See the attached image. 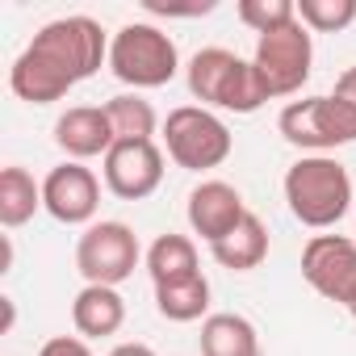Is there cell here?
Segmentation results:
<instances>
[{"label":"cell","mask_w":356,"mask_h":356,"mask_svg":"<svg viewBox=\"0 0 356 356\" xmlns=\"http://www.w3.org/2000/svg\"><path fill=\"white\" fill-rule=\"evenodd\" d=\"M348 310H352V318H356V298H352V306H348Z\"/></svg>","instance_id":"27"},{"label":"cell","mask_w":356,"mask_h":356,"mask_svg":"<svg viewBox=\"0 0 356 356\" xmlns=\"http://www.w3.org/2000/svg\"><path fill=\"white\" fill-rule=\"evenodd\" d=\"M277 130L289 147H302L310 155H327L335 147L356 143V109L348 101L331 97H302L289 101L277 118Z\"/></svg>","instance_id":"6"},{"label":"cell","mask_w":356,"mask_h":356,"mask_svg":"<svg viewBox=\"0 0 356 356\" xmlns=\"http://www.w3.org/2000/svg\"><path fill=\"white\" fill-rule=\"evenodd\" d=\"M38 356H92V348L80 335H55L38 348Z\"/></svg>","instance_id":"24"},{"label":"cell","mask_w":356,"mask_h":356,"mask_svg":"<svg viewBox=\"0 0 356 356\" xmlns=\"http://www.w3.org/2000/svg\"><path fill=\"white\" fill-rule=\"evenodd\" d=\"M143 260V248H138V235L126 227V222H92L84 227L80 243H76V268L84 277V285H122L134 277Z\"/></svg>","instance_id":"8"},{"label":"cell","mask_w":356,"mask_h":356,"mask_svg":"<svg viewBox=\"0 0 356 356\" xmlns=\"http://www.w3.org/2000/svg\"><path fill=\"white\" fill-rule=\"evenodd\" d=\"M185 80H189V92L202 105H214V109H227V113H256L264 101H273L256 63L239 59L227 47L197 51L185 67Z\"/></svg>","instance_id":"2"},{"label":"cell","mask_w":356,"mask_h":356,"mask_svg":"<svg viewBox=\"0 0 356 356\" xmlns=\"http://www.w3.org/2000/svg\"><path fill=\"white\" fill-rule=\"evenodd\" d=\"M239 22L260 38L268 30H281L289 22H298V0H239Z\"/></svg>","instance_id":"22"},{"label":"cell","mask_w":356,"mask_h":356,"mask_svg":"<svg viewBox=\"0 0 356 356\" xmlns=\"http://www.w3.org/2000/svg\"><path fill=\"white\" fill-rule=\"evenodd\" d=\"M302 277L318 298L352 306V298H356V239L314 235L302 248Z\"/></svg>","instance_id":"9"},{"label":"cell","mask_w":356,"mask_h":356,"mask_svg":"<svg viewBox=\"0 0 356 356\" xmlns=\"http://www.w3.org/2000/svg\"><path fill=\"white\" fill-rule=\"evenodd\" d=\"M38 210H42V185L26 168L9 163L0 172V222L13 231V227H26Z\"/></svg>","instance_id":"19"},{"label":"cell","mask_w":356,"mask_h":356,"mask_svg":"<svg viewBox=\"0 0 356 356\" xmlns=\"http://www.w3.org/2000/svg\"><path fill=\"white\" fill-rule=\"evenodd\" d=\"M55 143L59 151H67V159H92V155H109V147L118 143L105 105H76L55 122Z\"/></svg>","instance_id":"13"},{"label":"cell","mask_w":356,"mask_h":356,"mask_svg":"<svg viewBox=\"0 0 356 356\" xmlns=\"http://www.w3.org/2000/svg\"><path fill=\"white\" fill-rule=\"evenodd\" d=\"M285 202L302 227L327 231L352 210V176L335 155H302L285 172Z\"/></svg>","instance_id":"1"},{"label":"cell","mask_w":356,"mask_h":356,"mask_svg":"<svg viewBox=\"0 0 356 356\" xmlns=\"http://www.w3.org/2000/svg\"><path fill=\"white\" fill-rule=\"evenodd\" d=\"M298 22L310 34H339L356 22V0H298Z\"/></svg>","instance_id":"21"},{"label":"cell","mask_w":356,"mask_h":356,"mask_svg":"<svg viewBox=\"0 0 356 356\" xmlns=\"http://www.w3.org/2000/svg\"><path fill=\"white\" fill-rule=\"evenodd\" d=\"M163 151L176 168L185 172H210V168H222L235 151V138H231V126L206 109V105H181L172 109L168 122H163Z\"/></svg>","instance_id":"4"},{"label":"cell","mask_w":356,"mask_h":356,"mask_svg":"<svg viewBox=\"0 0 356 356\" xmlns=\"http://www.w3.org/2000/svg\"><path fill=\"white\" fill-rule=\"evenodd\" d=\"M97 206H101V181L92 176V168L67 159L59 168L47 172V181H42V210L63 222V227H92L97 218Z\"/></svg>","instance_id":"11"},{"label":"cell","mask_w":356,"mask_h":356,"mask_svg":"<svg viewBox=\"0 0 356 356\" xmlns=\"http://www.w3.org/2000/svg\"><path fill=\"white\" fill-rule=\"evenodd\" d=\"M155 310L168 318V323H206L210 318V281L197 273V277H185V281H168V285H155Z\"/></svg>","instance_id":"17"},{"label":"cell","mask_w":356,"mask_h":356,"mask_svg":"<svg viewBox=\"0 0 356 356\" xmlns=\"http://www.w3.org/2000/svg\"><path fill=\"white\" fill-rule=\"evenodd\" d=\"M268 97H293L302 92V84L310 80V63H314V42L310 30L302 22H289L281 30H268L256 38V55H252Z\"/></svg>","instance_id":"7"},{"label":"cell","mask_w":356,"mask_h":356,"mask_svg":"<svg viewBox=\"0 0 356 356\" xmlns=\"http://www.w3.org/2000/svg\"><path fill=\"white\" fill-rule=\"evenodd\" d=\"M109 72L122 84H130L134 92L138 88H163L181 72V51H176V42L159 26L126 22L109 42Z\"/></svg>","instance_id":"3"},{"label":"cell","mask_w":356,"mask_h":356,"mask_svg":"<svg viewBox=\"0 0 356 356\" xmlns=\"http://www.w3.org/2000/svg\"><path fill=\"white\" fill-rule=\"evenodd\" d=\"M105 113H109V126L122 138H143V143H155V130H159V113L151 109V101H143L138 92H118L113 101H105Z\"/></svg>","instance_id":"20"},{"label":"cell","mask_w":356,"mask_h":356,"mask_svg":"<svg viewBox=\"0 0 356 356\" xmlns=\"http://www.w3.org/2000/svg\"><path fill=\"white\" fill-rule=\"evenodd\" d=\"M72 323H76L80 339L118 335L122 323H126V302L113 285H84L72 302Z\"/></svg>","instance_id":"14"},{"label":"cell","mask_w":356,"mask_h":356,"mask_svg":"<svg viewBox=\"0 0 356 356\" xmlns=\"http://www.w3.org/2000/svg\"><path fill=\"white\" fill-rule=\"evenodd\" d=\"M105 189L122 202H147L163 185V151L143 138H122L101 159Z\"/></svg>","instance_id":"10"},{"label":"cell","mask_w":356,"mask_h":356,"mask_svg":"<svg viewBox=\"0 0 356 356\" xmlns=\"http://www.w3.org/2000/svg\"><path fill=\"white\" fill-rule=\"evenodd\" d=\"M210 256H214L222 268H231V273H252V268H260V264L268 260V231H264L260 214H248L227 239H218V243L210 248Z\"/></svg>","instance_id":"15"},{"label":"cell","mask_w":356,"mask_h":356,"mask_svg":"<svg viewBox=\"0 0 356 356\" xmlns=\"http://www.w3.org/2000/svg\"><path fill=\"white\" fill-rule=\"evenodd\" d=\"M109 356H155V352H151L147 343H118Z\"/></svg>","instance_id":"26"},{"label":"cell","mask_w":356,"mask_h":356,"mask_svg":"<svg viewBox=\"0 0 356 356\" xmlns=\"http://www.w3.org/2000/svg\"><path fill=\"white\" fill-rule=\"evenodd\" d=\"M335 97H339V101H348V105L356 109V67L339 72V80H335Z\"/></svg>","instance_id":"25"},{"label":"cell","mask_w":356,"mask_h":356,"mask_svg":"<svg viewBox=\"0 0 356 356\" xmlns=\"http://www.w3.org/2000/svg\"><path fill=\"white\" fill-rule=\"evenodd\" d=\"M109 42H113V38L101 30V22L76 13V17H55V22H47V26L34 34L30 51H34L38 59H47L51 67H59L72 84H80V80L97 76L101 63H109Z\"/></svg>","instance_id":"5"},{"label":"cell","mask_w":356,"mask_h":356,"mask_svg":"<svg viewBox=\"0 0 356 356\" xmlns=\"http://www.w3.org/2000/svg\"><path fill=\"white\" fill-rule=\"evenodd\" d=\"M147 13H159V17H202V13H214L218 5L214 0H202V5H163V0H143Z\"/></svg>","instance_id":"23"},{"label":"cell","mask_w":356,"mask_h":356,"mask_svg":"<svg viewBox=\"0 0 356 356\" xmlns=\"http://www.w3.org/2000/svg\"><path fill=\"white\" fill-rule=\"evenodd\" d=\"M147 273L155 285H168V281H185V277H197L202 264H197V243L189 235H159L151 248H147Z\"/></svg>","instance_id":"18"},{"label":"cell","mask_w":356,"mask_h":356,"mask_svg":"<svg viewBox=\"0 0 356 356\" xmlns=\"http://www.w3.org/2000/svg\"><path fill=\"white\" fill-rule=\"evenodd\" d=\"M185 214H189L193 235H202V239L214 248V243L227 239L252 210L243 206V193H239L235 185H227V181H202V185L189 193Z\"/></svg>","instance_id":"12"},{"label":"cell","mask_w":356,"mask_h":356,"mask_svg":"<svg viewBox=\"0 0 356 356\" xmlns=\"http://www.w3.org/2000/svg\"><path fill=\"white\" fill-rule=\"evenodd\" d=\"M202 356H260V335L243 314L218 310L202 323Z\"/></svg>","instance_id":"16"}]
</instances>
